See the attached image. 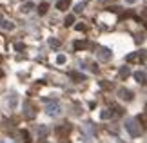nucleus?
I'll return each mask as SVG.
<instances>
[{"mask_svg":"<svg viewBox=\"0 0 147 143\" xmlns=\"http://www.w3.org/2000/svg\"><path fill=\"white\" fill-rule=\"evenodd\" d=\"M125 130H127V132L131 134V136H134V138H136V136L142 134V130H144V129L138 125L136 120H127V122H125Z\"/></svg>","mask_w":147,"mask_h":143,"instance_id":"obj_1","label":"nucleus"},{"mask_svg":"<svg viewBox=\"0 0 147 143\" xmlns=\"http://www.w3.org/2000/svg\"><path fill=\"white\" fill-rule=\"evenodd\" d=\"M94 51H96V58H98L100 62H109L111 56H113L111 49H107V47H100V45H98Z\"/></svg>","mask_w":147,"mask_h":143,"instance_id":"obj_2","label":"nucleus"},{"mask_svg":"<svg viewBox=\"0 0 147 143\" xmlns=\"http://www.w3.org/2000/svg\"><path fill=\"white\" fill-rule=\"evenodd\" d=\"M127 64H140V62H145V51H140V53H131V54H127V58H125Z\"/></svg>","mask_w":147,"mask_h":143,"instance_id":"obj_3","label":"nucleus"},{"mask_svg":"<svg viewBox=\"0 0 147 143\" xmlns=\"http://www.w3.org/2000/svg\"><path fill=\"white\" fill-rule=\"evenodd\" d=\"M69 130H71L69 123H62V125H58V127H55V134L58 136L60 140H65V136L69 134Z\"/></svg>","mask_w":147,"mask_h":143,"instance_id":"obj_4","label":"nucleus"},{"mask_svg":"<svg viewBox=\"0 0 147 143\" xmlns=\"http://www.w3.org/2000/svg\"><path fill=\"white\" fill-rule=\"evenodd\" d=\"M24 116L27 120H35V116H36V109H35V105H33L31 101H26L24 103Z\"/></svg>","mask_w":147,"mask_h":143,"instance_id":"obj_5","label":"nucleus"},{"mask_svg":"<svg viewBox=\"0 0 147 143\" xmlns=\"http://www.w3.org/2000/svg\"><path fill=\"white\" fill-rule=\"evenodd\" d=\"M118 96H120V100H123V101H131L134 98V94L129 89H125V87H120V89H118Z\"/></svg>","mask_w":147,"mask_h":143,"instance_id":"obj_6","label":"nucleus"},{"mask_svg":"<svg viewBox=\"0 0 147 143\" xmlns=\"http://www.w3.org/2000/svg\"><path fill=\"white\" fill-rule=\"evenodd\" d=\"M46 112L49 114V116H58V114H60V105L56 103V101H53V103H49V105H47Z\"/></svg>","mask_w":147,"mask_h":143,"instance_id":"obj_7","label":"nucleus"},{"mask_svg":"<svg viewBox=\"0 0 147 143\" xmlns=\"http://www.w3.org/2000/svg\"><path fill=\"white\" fill-rule=\"evenodd\" d=\"M36 134H38L40 140H44L49 134V127H47V125H36Z\"/></svg>","mask_w":147,"mask_h":143,"instance_id":"obj_8","label":"nucleus"},{"mask_svg":"<svg viewBox=\"0 0 147 143\" xmlns=\"http://www.w3.org/2000/svg\"><path fill=\"white\" fill-rule=\"evenodd\" d=\"M87 47H91V44H89L87 40H76V42H75V49H76V51L87 49Z\"/></svg>","mask_w":147,"mask_h":143,"instance_id":"obj_9","label":"nucleus"},{"mask_svg":"<svg viewBox=\"0 0 147 143\" xmlns=\"http://www.w3.org/2000/svg\"><path fill=\"white\" fill-rule=\"evenodd\" d=\"M71 5V0H58L56 2V9H60V11H65L67 7Z\"/></svg>","mask_w":147,"mask_h":143,"instance_id":"obj_10","label":"nucleus"},{"mask_svg":"<svg viewBox=\"0 0 147 143\" xmlns=\"http://www.w3.org/2000/svg\"><path fill=\"white\" fill-rule=\"evenodd\" d=\"M133 76H134V80H136L138 83H142V85L145 83V73H144V71H136Z\"/></svg>","mask_w":147,"mask_h":143,"instance_id":"obj_11","label":"nucleus"},{"mask_svg":"<svg viewBox=\"0 0 147 143\" xmlns=\"http://www.w3.org/2000/svg\"><path fill=\"white\" fill-rule=\"evenodd\" d=\"M69 76L75 80V82H84V80H86V76H84L82 73H76V71H71V73H69Z\"/></svg>","mask_w":147,"mask_h":143,"instance_id":"obj_12","label":"nucleus"},{"mask_svg":"<svg viewBox=\"0 0 147 143\" xmlns=\"http://www.w3.org/2000/svg\"><path fill=\"white\" fill-rule=\"evenodd\" d=\"M113 116H115V112H113L111 109H107V111H102V112H100V118H102V120H109V118H113Z\"/></svg>","mask_w":147,"mask_h":143,"instance_id":"obj_13","label":"nucleus"},{"mask_svg":"<svg viewBox=\"0 0 147 143\" xmlns=\"http://www.w3.org/2000/svg\"><path fill=\"white\" fill-rule=\"evenodd\" d=\"M33 9H35V4H31V2H27V4H24L20 7L22 13H29V11H33Z\"/></svg>","mask_w":147,"mask_h":143,"instance_id":"obj_14","label":"nucleus"},{"mask_svg":"<svg viewBox=\"0 0 147 143\" xmlns=\"http://www.w3.org/2000/svg\"><path fill=\"white\" fill-rule=\"evenodd\" d=\"M47 9H49V4L47 2H42L40 5H38V15H46Z\"/></svg>","mask_w":147,"mask_h":143,"instance_id":"obj_15","label":"nucleus"},{"mask_svg":"<svg viewBox=\"0 0 147 143\" xmlns=\"http://www.w3.org/2000/svg\"><path fill=\"white\" fill-rule=\"evenodd\" d=\"M0 24H2V27H4V29H7V31L15 29V24H13V22H9V20H2Z\"/></svg>","mask_w":147,"mask_h":143,"instance_id":"obj_16","label":"nucleus"},{"mask_svg":"<svg viewBox=\"0 0 147 143\" xmlns=\"http://www.w3.org/2000/svg\"><path fill=\"white\" fill-rule=\"evenodd\" d=\"M73 24H75V15H67L65 20H64V26L69 27V26H73Z\"/></svg>","mask_w":147,"mask_h":143,"instance_id":"obj_17","label":"nucleus"},{"mask_svg":"<svg viewBox=\"0 0 147 143\" xmlns=\"http://www.w3.org/2000/svg\"><path fill=\"white\" fill-rule=\"evenodd\" d=\"M20 136H22V141H24V143H31V141H33V140H31V134L27 132V130H22Z\"/></svg>","mask_w":147,"mask_h":143,"instance_id":"obj_18","label":"nucleus"},{"mask_svg":"<svg viewBox=\"0 0 147 143\" xmlns=\"http://www.w3.org/2000/svg\"><path fill=\"white\" fill-rule=\"evenodd\" d=\"M129 74H131V69H129V67H122V69H120V78H122V80L127 78Z\"/></svg>","mask_w":147,"mask_h":143,"instance_id":"obj_19","label":"nucleus"},{"mask_svg":"<svg viewBox=\"0 0 147 143\" xmlns=\"http://www.w3.org/2000/svg\"><path fill=\"white\" fill-rule=\"evenodd\" d=\"M84 7H86V2H80V4H76L75 5V13H82Z\"/></svg>","mask_w":147,"mask_h":143,"instance_id":"obj_20","label":"nucleus"},{"mask_svg":"<svg viewBox=\"0 0 147 143\" xmlns=\"http://www.w3.org/2000/svg\"><path fill=\"white\" fill-rule=\"evenodd\" d=\"M49 45H51V47H60V40H56V38H49Z\"/></svg>","mask_w":147,"mask_h":143,"instance_id":"obj_21","label":"nucleus"},{"mask_svg":"<svg viewBox=\"0 0 147 143\" xmlns=\"http://www.w3.org/2000/svg\"><path fill=\"white\" fill-rule=\"evenodd\" d=\"M7 103H9L11 109H15V105H16V96L15 94H11V100H7Z\"/></svg>","mask_w":147,"mask_h":143,"instance_id":"obj_22","label":"nucleus"},{"mask_svg":"<svg viewBox=\"0 0 147 143\" xmlns=\"http://www.w3.org/2000/svg\"><path fill=\"white\" fill-rule=\"evenodd\" d=\"M56 64H58V65H64L65 64V56L64 54H58V56H56Z\"/></svg>","mask_w":147,"mask_h":143,"instance_id":"obj_23","label":"nucleus"},{"mask_svg":"<svg viewBox=\"0 0 147 143\" xmlns=\"http://www.w3.org/2000/svg\"><path fill=\"white\" fill-rule=\"evenodd\" d=\"M136 122H138V123H142V129H144V127H145V114L138 116V118H136Z\"/></svg>","mask_w":147,"mask_h":143,"instance_id":"obj_24","label":"nucleus"},{"mask_svg":"<svg viewBox=\"0 0 147 143\" xmlns=\"http://www.w3.org/2000/svg\"><path fill=\"white\" fill-rule=\"evenodd\" d=\"M107 11H113V13H120V7H118V5H111V7H107Z\"/></svg>","mask_w":147,"mask_h":143,"instance_id":"obj_25","label":"nucleus"},{"mask_svg":"<svg viewBox=\"0 0 147 143\" xmlns=\"http://www.w3.org/2000/svg\"><path fill=\"white\" fill-rule=\"evenodd\" d=\"M15 49H16V51H24V49H26V45L22 44V42H18V44H15Z\"/></svg>","mask_w":147,"mask_h":143,"instance_id":"obj_26","label":"nucleus"},{"mask_svg":"<svg viewBox=\"0 0 147 143\" xmlns=\"http://www.w3.org/2000/svg\"><path fill=\"white\" fill-rule=\"evenodd\" d=\"M100 85H102L104 89H113V83H107V82H102Z\"/></svg>","mask_w":147,"mask_h":143,"instance_id":"obj_27","label":"nucleus"},{"mask_svg":"<svg viewBox=\"0 0 147 143\" xmlns=\"http://www.w3.org/2000/svg\"><path fill=\"white\" fill-rule=\"evenodd\" d=\"M76 31H86V26H82V24H78V26H76Z\"/></svg>","mask_w":147,"mask_h":143,"instance_id":"obj_28","label":"nucleus"},{"mask_svg":"<svg viewBox=\"0 0 147 143\" xmlns=\"http://www.w3.org/2000/svg\"><path fill=\"white\" fill-rule=\"evenodd\" d=\"M125 2H127V4H134V2H136V0H125Z\"/></svg>","mask_w":147,"mask_h":143,"instance_id":"obj_29","label":"nucleus"},{"mask_svg":"<svg viewBox=\"0 0 147 143\" xmlns=\"http://www.w3.org/2000/svg\"><path fill=\"white\" fill-rule=\"evenodd\" d=\"M0 78H4V73H2V69H0Z\"/></svg>","mask_w":147,"mask_h":143,"instance_id":"obj_30","label":"nucleus"},{"mask_svg":"<svg viewBox=\"0 0 147 143\" xmlns=\"http://www.w3.org/2000/svg\"><path fill=\"white\" fill-rule=\"evenodd\" d=\"M98 2H100V4H105V2H107V0H98Z\"/></svg>","mask_w":147,"mask_h":143,"instance_id":"obj_31","label":"nucleus"},{"mask_svg":"<svg viewBox=\"0 0 147 143\" xmlns=\"http://www.w3.org/2000/svg\"><path fill=\"white\" fill-rule=\"evenodd\" d=\"M62 143H69V141H65V140H62Z\"/></svg>","mask_w":147,"mask_h":143,"instance_id":"obj_32","label":"nucleus"},{"mask_svg":"<svg viewBox=\"0 0 147 143\" xmlns=\"http://www.w3.org/2000/svg\"><path fill=\"white\" fill-rule=\"evenodd\" d=\"M0 22H2V15H0Z\"/></svg>","mask_w":147,"mask_h":143,"instance_id":"obj_33","label":"nucleus"},{"mask_svg":"<svg viewBox=\"0 0 147 143\" xmlns=\"http://www.w3.org/2000/svg\"><path fill=\"white\" fill-rule=\"evenodd\" d=\"M0 62H2V56H0Z\"/></svg>","mask_w":147,"mask_h":143,"instance_id":"obj_34","label":"nucleus"}]
</instances>
